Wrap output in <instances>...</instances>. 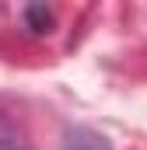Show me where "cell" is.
Masks as SVG:
<instances>
[{
    "label": "cell",
    "instance_id": "1",
    "mask_svg": "<svg viewBox=\"0 0 147 150\" xmlns=\"http://www.w3.org/2000/svg\"><path fill=\"white\" fill-rule=\"evenodd\" d=\"M63 150H112V143L105 133H98L91 126H74V129H67Z\"/></svg>",
    "mask_w": 147,
    "mask_h": 150
},
{
    "label": "cell",
    "instance_id": "2",
    "mask_svg": "<svg viewBox=\"0 0 147 150\" xmlns=\"http://www.w3.org/2000/svg\"><path fill=\"white\" fill-rule=\"evenodd\" d=\"M25 18H28V28L32 32H49V25H53V14L46 7H28Z\"/></svg>",
    "mask_w": 147,
    "mask_h": 150
}]
</instances>
